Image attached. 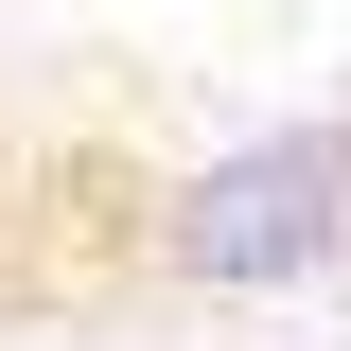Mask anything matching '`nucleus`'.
<instances>
[{
  "label": "nucleus",
  "mask_w": 351,
  "mask_h": 351,
  "mask_svg": "<svg viewBox=\"0 0 351 351\" xmlns=\"http://www.w3.org/2000/svg\"><path fill=\"white\" fill-rule=\"evenodd\" d=\"M351 263V123H263L141 193V281L176 299H299Z\"/></svg>",
  "instance_id": "obj_1"
}]
</instances>
